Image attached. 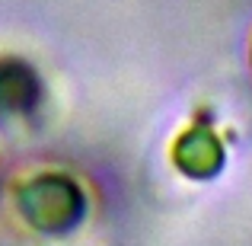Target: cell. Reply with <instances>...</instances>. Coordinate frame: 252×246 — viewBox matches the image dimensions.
I'll return each instance as SVG.
<instances>
[{"label": "cell", "instance_id": "1", "mask_svg": "<svg viewBox=\"0 0 252 246\" xmlns=\"http://www.w3.org/2000/svg\"><path fill=\"white\" fill-rule=\"evenodd\" d=\"M16 208L32 227L58 234L83 217L86 202L80 185L61 173H38L16 189Z\"/></svg>", "mask_w": 252, "mask_h": 246}, {"label": "cell", "instance_id": "2", "mask_svg": "<svg viewBox=\"0 0 252 246\" xmlns=\"http://www.w3.org/2000/svg\"><path fill=\"white\" fill-rule=\"evenodd\" d=\"M169 160L189 179H214L227 163V150H223V141L214 135L211 125L195 122L176 138Z\"/></svg>", "mask_w": 252, "mask_h": 246}, {"label": "cell", "instance_id": "3", "mask_svg": "<svg viewBox=\"0 0 252 246\" xmlns=\"http://www.w3.org/2000/svg\"><path fill=\"white\" fill-rule=\"evenodd\" d=\"M35 96H38V86L26 64H16V61L0 64V112H26Z\"/></svg>", "mask_w": 252, "mask_h": 246}, {"label": "cell", "instance_id": "4", "mask_svg": "<svg viewBox=\"0 0 252 246\" xmlns=\"http://www.w3.org/2000/svg\"><path fill=\"white\" fill-rule=\"evenodd\" d=\"M249 68H252V35H249Z\"/></svg>", "mask_w": 252, "mask_h": 246}]
</instances>
